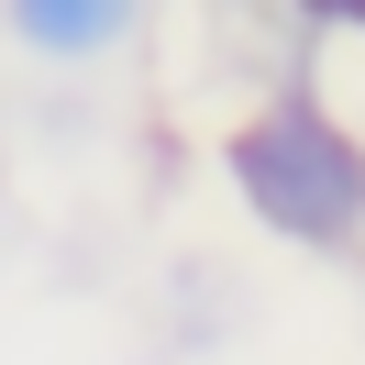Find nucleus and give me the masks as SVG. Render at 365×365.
<instances>
[{
    "instance_id": "nucleus-1",
    "label": "nucleus",
    "mask_w": 365,
    "mask_h": 365,
    "mask_svg": "<svg viewBox=\"0 0 365 365\" xmlns=\"http://www.w3.org/2000/svg\"><path fill=\"white\" fill-rule=\"evenodd\" d=\"M232 188L255 200V222L299 232V244H343L365 222V155L310 100H288V111H266V122L232 133Z\"/></svg>"
},
{
    "instance_id": "nucleus-2",
    "label": "nucleus",
    "mask_w": 365,
    "mask_h": 365,
    "mask_svg": "<svg viewBox=\"0 0 365 365\" xmlns=\"http://www.w3.org/2000/svg\"><path fill=\"white\" fill-rule=\"evenodd\" d=\"M11 23H23V45H45V56H89V45L122 34V11L111 0H23Z\"/></svg>"
}]
</instances>
